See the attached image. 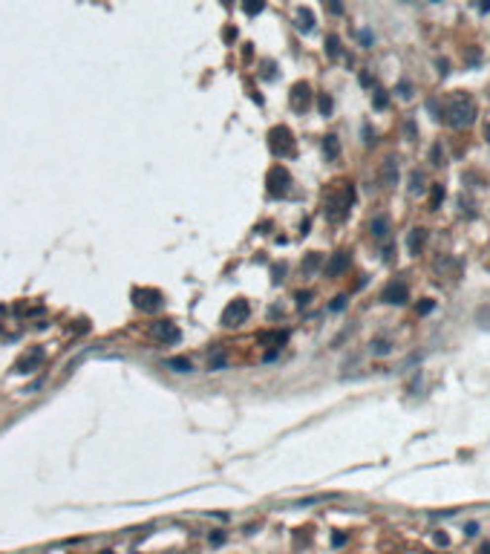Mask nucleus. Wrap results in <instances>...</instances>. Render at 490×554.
Listing matches in <instances>:
<instances>
[{
	"label": "nucleus",
	"mask_w": 490,
	"mask_h": 554,
	"mask_svg": "<svg viewBox=\"0 0 490 554\" xmlns=\"http://www.w3.org/2000/svg\"><path fill=\"white\" fill-rule=\"evenodd\" d=\"M441 116H444V121H447L450 127H456V130L470 127L476 121V101L470 99L467 93H456L453 99L447 101V107L441 110Z\"/></svg>",
	"instance_id": "f257e3e1"
},
{
	"label": "nucleus",
	"mask_w": 490,
	"mask_h": 554,
	"mask_svg": "<svg viewBox=\"0 0 490 554\" xmlns=\"http://www.w3.org/2000/svg\"><path fill=\"white\" fill-rule=\"evenodd\" d=\"M268 148H271V153L280 156V159L294 156V136H291V130H288V127H274L268 133Z\"/></svg>",
	"instance_id": "f03ea898"
},
{
	"label": "nucleus",
	"mask_w": 490,
	"mask_h": 554,
	"mask_svg": "<svg viewBox=\"0 0 490 554\" xmlns=\"http://www.w3.org/2000/svg\"><path fill=\"white\" fill-rule=\"evenodd\" d=\"M133 301L141 312H159L165 306V298L159 289H135L133 292Z\"/></svg>",
	"instance_id": "7ed1b4c3"
},
{
	"label": "nucleus",
	"mask_w": 490,
	"mask_h": 554,
	"mask_svg": "<svg viewBox=\"0 0 490 554\" xmlns=\"http://www.w3.org/2000/svg\"><path fill=\"white\" fill-rule=\"evenodd\" d=\"M352 200H355V191H352V188H346V191H343V197H332V200H329V205H326V217L332 219V222H340V219L349 214V205H352Z\"/></svg>",
	"instance_id": "20e7f679"
},
{
	"label": "nucleus",
	"mask_w": 490,
	"mask_h": 554,
	"mask_svg": "<svg viewBox=\"0 0 490 554\" xmlns=\"http://www.w3.org/2000/svg\"><path fill=\"white\" fill-rule=\"evenodd\" d=\"M266 182H268L271 197H286L288 185H291V176H288V170L283 168V165H274V168L268 170V176H266Z\"/></svg>",
	"instance_id": "39448f33"
},
{
	"label": "nucleus",
	"mask_w": 490,
	"mask_h": 554,
	"mask_svg": "<svg viewBox=\"0 0 490 554\" xmlns=\"http://www.w3.org/2000/svg\"><path fill=\"white\" fill-rule=\"evenodd\" d=\"M248 315H251V306H248V301H234L225 306V312H222V326H239V323H245L248 320Z\"/></svg>",
	"instance_id": "423d86ee"
},
{
	"label": "nucleus",
	"mask_w": 490,
	"mask_h": 554,
	"mask_svg": "<svg viewBox=\"0 0 490 554\" xmlns=\"http://www.w3.org/2000/svg\"><path fill=\"white\" fill-rule=\"evenodd\" d=\"M44 361H46L44 347H32V350H29V353H26L15 364V372H20V375H32L35 369H41V364H44Z\"/></svg>",
	"instance_id": "0eeeda50"
},
{
	"label": "nucleus",
	"mask_w": 490,
	"mask_h": 554,
	"mask_svg": "<svg viewBox=\"0 0 490 554\" xmlns=\"http://www.w3.org/2000/svg\"><path fill=\"white\" fill-rule=\"evenodd\" d=\"M153 338L162 341V344H179V341H182V332H179L176 323H170V320H159V323H153Z\"/></svg>",
	"instance_id": "6e6552de"
},
{
	"label": "nucleus",
	"mask_w": 490,
	"mask_h": 554,
	"mask_svg": "<svg viewBox=\"0 0 490 554\" xmlns=\"http://www.w3.org/2000/svg\"><path fill=\"white\" fill-rule=\"evenodd\" d=\"M381 301L387 303H395V306H401V303L409 301V289H406L404 280H392L389 286H384V292H381Z\"/></svg>",
	"instance_id": "1a4fd4ad"
},
{
	"label": "nucleus",
	"mask_w": 490,
	"mask_h": 554,
	"mask_svg": "<svg viewBox=\"0 0 490 554\" xmlns=\"http://www.w3.org/2000/svg\"><path fill=\"white\" fill-rule=\"evenodd\" d=\"M349 263H352V257H349V252H338L329 257V263L323 266V274L326 277H338V274H343V271L349 269Z\"/></svg>",
	"instance_id": "9d476101"
},
{
	"label": "nucleus",
	"mask_w": 490,
	"mask_h": 554,
	"mask_svg": "<svg viewBox=\"0 0 490 554\" xmlns=\"http://www.w3.org/2000/svg\"><path fill=\"white\" fill-rule=\"evenodd\" d=\"M291 107H294L297 113L312 107V90H309V84H294L291 87Z\"/></svg>",
	"instance_id": "9b49d317"
},
{
	"label": "nucleus",
	"mask_w": 490,
	"mask_h": 554,
	"mask_svg": "<svg viewBox=\"0 0 490 554\" xmlns=\"http://www.w3.org/2000/svg\"><path fill=\"white\" fill-rule=\"evenodd\" d=\"M381 182L384 185H398V162H395L392 156L381 165Z\"/></svg>",
	"instance_id": "f8f14e48"
},
{
	"label": "nucleus",
	"mask_w": 490,
	"mask_h": 554,
	"mask_svg": "<svg viewBox=\"0 0 490 554\" xmlns=\"http://www.w3.org/2000/svg\"><path fill=\"white\" fill-rule=\"evenodd\" d=\"M294 23H297V29H300V32H312V29H314V15H312L309 9H297Z\"/></svg>",
	"instance_id": "ddd939ff"
},
{
	"label": "nucleus",
	"mask_w": 490,
	"mask_h": 554,
	"mask_svg": "<svg viewBox=\"0 0 490 554\" xmlns=\"http://www.w3.org/2000/svg\"><path fill=\"white\" fill-rule=\"evenodd\" d=\"M165 367L173 369V372H190V369H193V364H190V358H185V355H173V358H168V361H165Z\"/></svg>",
	"instance_id": "4468645a"
},
{
	"label": "nucleus",
	"mask_w": 490,
	"mask_h": 554,
	"mask_svg": "<svg viewBox=\"0 0 490 554\" xmlns=\"http://www.w3.org/2000/svg\"><path fill=\"white\" fill-rule=\"evenodd\" d=\"M369 231H372L375 240H387V237H389V219L387 217H375V219H372V225H369Z\"/></svg>",
	"instance_id": "2eb2a0df"
},
{
	"label": "nucleus",
	"mask_w": 490,
	"mask_h": 554,
	"mask_svg": "<svg viewBox=\"0 0 490 554\" xmlns=\"http://www.w3.org/2000/svg\"><path fill=\"white\" fill-rule=\"evenodd\" d=\"M320 263H323V257L317 252H312V254H306V260L300 263V271L303 274H314V271L320 269Z\"/></svg>",
	"instance_id": "dca6fc26"
},
{
	"label": "nucleus",
	"mask_w": 490,
	"mask_h": 554,
	"mask_svg": "<svg viewBox=\"0 0 490 554\" xmlns=\"http://www.w3.org/2000/svg\"><path fill=\"white\" fill-rule=\"evenodd\" d=\"M424 240H427V231H424V228H415V231L409 234V240H406L409 252H412V254H421V249H424Z\"/></svg>",
	"instance_id": "f3484780"
},
{
	"label": "nucleus",
	"mask_w": 490,
	"mask_h": 554,
	"mask_svg": "<svg viewBox=\"0 0 490 554\" xmlns=\"http://www.w3.org/2000/svg\"><path fill=\"white\" fill-rule=\"evenodd\" d=\"M286 338H288L286 332H260V344H274V347L280 350V347L286 344Z\"/></svg>",
	"instance_id": "a211bd4d"
},
{
	"label": "nucleus",
	"mask_w": 490,
	"mask_h": 554,
	"mask_svg": "<svg viewBox=\"0 0 490 554\" xmlns=\"http://www.w3.org/2000/svg\"><path fill=\"white\" fill-rule=\"evenodd\" d=\"M323 151H326V156H329V159H338V153H340L338 136H326V142H323Z\"/></svg>",
	"instance_id": "6ab92c4d"
},
{
	"label": "nucleus",
	"mask_w": 490,
	"mask_h": 554,
	"mask_svg": "<svg viewBox=\"0 0 490 554\" xmlns=\"http://www.w3.org/2000/svg\"><path fill=\"white\" fill-rule=\"evenodd\" d=\"M208 369H225V353L222 350H214L208 355Z\"/></svg>",
	"instance_id": "aec40b11"
},
{
	"label": "nucleus",
	"mask_w": 490,
	"mask_h": 554,
	"mask_svg": "<svg viewBox=\"0 0 490 554\" xmlns=\"http://www.w3.org/2000/svg\"><path fill=\"white\" fill-rule=\"evenodd\" d=\"M263 6H266V0H242V9H245V15H260L263 12Z\"/></svg>",
	"instance_id": "412c9836"
},
{
	"label": "nucleus",
	"mask_w": 490,
	"mask_h": 554,
	"mask_svg": "<svg viewBox=\"0 0 490 554\" xmlns=\"http://www.w3.org/2000/svg\"><path fill=\"white\" fill-rule=\"evenodd\" d=\"M326 52H329V58H340V41H338V35H329V38H326Z\"/></svg>",
	"instance_id": "4be33fe9"
},
{
	"label": "nucleus",
	"mask_w": 490,
	"mask_h": 554,
	"mask_svg": "<svg viewBox=\"0 0 490 554\" xmlns=\"http://www.w3.org/2000/svg\"><path fill=\"white\" fill-rule=\"evenodd\" d=\"M372 353H375V355H387L389 344H387V341H375V344H372Z\"/></svg>",
	"instance_id": "5701e85b"
},
{
	"label": "nucleus",
	"mask_w": 490,
	"mask_h": 554,
	"mask_svg": "<svg viewBox=\"0 0 490 554\" xmlns=\"http://www.w3.org/2000/svg\"><path fill=\"white\" fill-rule=\"evenodd\" d=\"M424 173H412V194H421L424 191Z\"/></svg>",
	"instance_id": "b1692460"
},
{
	"label": "nucleus",
	"mask_w": 490,
	"mask_h": 554,
	"mask_svg": "<svg viewBox=\"0 0 490 554\" xmlns=\"http://www.w3.org/2000/svg\"><path fill=\"white\" fill-rule=\"evenodd\" d=\"M441 200H444V188H441V185H436V188H433V208H439Z\"/></svg>",
	"instance_id": "393cba45"
},
{
	"label": "nucleus",
	"mask_w": 490,
	"mask_h": 554,
	"mask_svg": "<svg viewBox=\"0 0 490 554\" xmlns=\"http://www.w3.org/2000/svg\"><path fill=\"white\" fill-rule=\"evenodd\" d=\"M375 107H378V110H384V107H387V93H384V90H378V93H375Z\"/></svg>",
	"instance_id": "a878e982"
},
{
	"label": "nucleus",
	"mask_w": 490,
	"mask_h": 554,
	"mask_svg": "<svg viewBox=\"0 0 490 554\" xmlns=\"http://www.w3.org/2000/svg\"><path fill=\"white\" fill-rule=\"evenodd\" d=\"M320 110H323V116L332 113V99H329V96H320Z\"/></svg>",
	"instance_id": "bb28decb"
},
{
	"label": "nucleus",
	"mask_w": 490,
	"mask_h": 554,
	"mask_svg": "<svg viewBox=\"0 0 490 554\" xmlns=\"http://www.w3.org/2000/svg\"><path fill=\"white\" fill-rule=\"evenodd\" d=\"M343 306H346V298H343V295H340V298H335V301L329 303V309H332V312H340Z\"/></svg>",
	"instance_id": "cd10ccee"
},
{
	"label": "nucleus",
	"mask_w": 490,
	"mask_h": 554,
	"mask_svg": "<svg viewBox=\"0 0 490 554\" xmlns=\"http://www.w3.org/2000/svg\"><path fill=\"white\" fill-rule=\"evenodd\" d=\"M309 301H312V295H309V292H300V295H297V309L309 306Z\"/></svg>",
	"instance_id": "c85d7f7f"
},
{
	"label": "nucleus",
	"mask_w": 490,
	"mask_h": 554,
	"mask_svg": "<svg viewBox=\"0 0 490 554\" xmlns=\"http://www.w3.org/2000/svg\"><path fill=\"white\" fill-rule=\"evenodd\" d=\"M329 12H332V15H340V12H343V3H340V0H329Z\"/></svg>",
	"instance_id": "c756f323"
},
{
	"label": "nucleus",
	"mask_w": 490,
	"mask_h": 554,
	"mask_svg": "<svg viewBox=\"0 0 490 554\" xmlns=\"http://www.w3.org/2000/svg\"><path fill=\"white\" fill-rule=\"evenodd\" d=\"M427 312H433V301H421V303H418V315H427Z\"/></svg>",
	"instance_id": "7c9ffc66"
},
{
	"label": "nucleus",
	"mask_w": 490,
	"mask_h": 554,
	"mask_svg": "<svg viewBox=\"0 0 490 554\" xmlns=\"http://www.w3.org/2000/svg\"><path fill=\"white\" fill-rule=\"evenodd\" d=\"M433 540H436V543H439V546H447V543H450V537H447V534H444V531H436V537H433Z\"/></svg>",
	"instance_id": "2f4dec72"
},
{
	"label": "nucleus",
	"mask_w": 490,
	"mask_h": 554,
	"mask_svg": "<svg viewBox=\"0 0 490 554\" xmlns=\"http://www.w3.org/2000/svg\"><path fill=\"white\" fill-rule=\"evenodd\" d=\"M357 38H360V44H363V47H369V44H372V35L366 32V29H363V32H357Z\"/></svg>",
	"instance_id": "473e14b6"
},
{
	"label": "nucleus",
	"mask_w": 490,
	"mask_h": 554,
	"mask_svg": "<svg viewBox=\"0 0 490 554\" xmlns=\"http://www.w3.org/2000/svg\"><path fill=\"white\" fill-rule=\"evenodd\" d=\"M409 90H412L409 84H401V87H398V96H401V99H409V96H412Z\"/></svg>",
	"instance_id": "72a5a7b5"
},
{
	"label": "nucleus",
	"mask_w": 490,
	"mask_h": 554,
	"mask_svg": "<svg viewBox=\"0 0 490 554\" xmlns=\"http://www.w3.org/2000/svg\"><path fill=\"white\" fill-rule=\"evenodd\" d=\"M332 543H335V546H343V543H346V534H335V537H332Z\"/></svg>",
	"instance_id": "f704fd0d"
},
{
	"label": "nucleus",
	"mask_w": 490,
	"mask_h": 554,
	"mask_svg": "<svg viewBox=\"0 0 490 554\" xmlns=\"http://www.w3.org/2000/svg\"><path fill=\"white\" fill-rule=\"evenodd\" d=\"M479 6H482V12H490V0H482Z\"/></svg>",
	"instance_id": "c9c22d12"
},
{
	"label": "nucleus",
	"mask_w": 490,
	"mask_h": 554,
	"mask_svg": "<svg viewBox=\"0 0 490 554\" xmlns=\"http://www.w3.org/2000/svg\"><path fill=\"white\" fill-rule=\"evenodd\" d=\"M482 554H490V543H485V546H482Z\"/></svg>",
	"instance_id": "e433bc0d"
},
{
	"label": "nucleus",
	"mask_w": 490,
	"mask_h": 554,
	"mask_svg": "<svg viewBox=\"0 0 490 554\" xmlns=\"http://www.w3.org/2000/svg\"><path fill=\"white\" fill-rule=\"evenodd\" d=\"M485 139H488V142H490V124H488V127H485Z\"/></svg>",
	"instance_id": "4c0bfd02"
},
{
	"label": "nucleus",
	"mask_w": 490,
	"mask_h": 554,
	"mask_svg": "<svg viewBox=\"0 0 490 554\" xmlns=\"http://www.w3.org/2000/svg\"><path fill=\"white\" fill-rule=\"evenodd\" d=\"M401 3H412V0H401Z\"/></svg>",
	"instance_id": "58836bf2"
},
{
	"label": "nucleus",
	"mask_w": 490,
	"mask_h": 554,
	"mask_svg": "<svg viewBox=\"0 0 490 554\" xmlns=\"http://www.w3.org/2000/svg\"><path fill=\"white\" fill-rule=\"evenodd\" d=\"M433 3H439V0H433Z\"/></svg>",
	"instance_id": "ea45409f"
}]
</instances>
